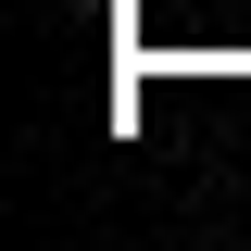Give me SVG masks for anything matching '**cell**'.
Segmentation results:
<instances>
[]
</instances>
